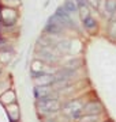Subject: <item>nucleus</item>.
<instances>
[{"instance_id":"1","label":"nucleus","mask_w":116,"mask_h":122,"mask_svg":"<svg viewBox=\"0 0 116 122\" xmlns=\"http://www.w3.org/2000/svg\"><path fill=\"white\" fill-rule=\"evenodd\" d=\"M37 107L40 111L42 113H56L60 110V103L56 99V94L52 96H48V98H44V99H38L37 100Z\"/></svg>"},{"instance_id":"2","label":"nucleus","mask_w":116,"mask_h":122,"mask_svg":"<svg viewBox=\"0 0 116 122\" xmlns=\"http://www.w3.org/2000/svg\"><path fill=\"white\" fill-rule=\"evenodd\" d=\"M103 111V105L98 100H93V102H87L83 106V114H89V115H98Z\"/></svg>"},{"instance_id":"3","label":"nucleus","mask_w":116,"mask_h":122,"mask_svg":"<svg viewBox=\"0 0 116 122\" xmlns=\"http://www.w3.org/2000/svg\"><path fill=\"white\" fill-rule=\"evenodd\" d=\"M34 95H36L37 99H44V98L55 95V92H53V90H52L51 86H36V88H34Z\"/></svg>"},{"instance_id":"4","label":"nucleus","mask_w":116,"mask_h":122,"mask_svg":"<svg viewBox=\"0 0 116 122\" xmlns=\"http://www.w3.org/2000/svg\"><path fill=\"white\" fill-rule=\"evenodd\" d=\"M38 56L42 58V60L48 61V62H55V61L58 60V57L52 52V49L48 48V46H42L41 49H38Z\"/></svg>"},{"instance_id":"5","label":"nucleus","mask_w":116,"mask_h":122,"mask_svg":"<svg viewBox=\"0 0 116 122\" xmlns=\"http://www.w3.org/2000/svg\"><path fill=\"white\" fill-rule=\"evenodd\" d=\"M56 15L59 16V19L63 22V25L67 27H72V20L71 18H70V14L66 11V8L64 7H60V8L56 10Z\"/></svg>"},{"instance_id":"6","label":"nucleus","mask_w":116,"mask_h":122,"mask_svg":"<svg viewBox=\"0 0 116 122\" xmlns=\"http://www.w3.org/2000/svg\"><path fill=\"white\" fill-rule=\"evenodd\" d=\"M74 76V69H70V68H63V69L58 71L56 75H55V80H70V79Z\"/></svg>"},{"instance_id":"7","label":"nucleus","mask_w":116,"mask_h":122,"mask_svg":"<svg viewBox=\"0 0 116 122\" xmlns=\"http://www.w3.org/2000/svg\"><path fill=\"white\" fill-rule=\"evenodd\" d=\"M45 31H46L48 34H51V35H59V34H62L63 33V27L48 22V25L45 26Z\"/></svg>"},{"instance_id":"8","label":"nucleus","mask_w":116,"mask_h":122,"mask_svg":"<svg viewBox=\"0 0 116 122\" xmlns=\"http://www.w3.org/2000/svg\"><path fill=\"white\" fill-rule=\"evenodd\" d=\"M63 7L66 8V11H67L68 14H76L78 11H79L78 4H76V3H74V1H71V0L64 1V5H63Z\"/></svg>"},{"instance_id":"9","label":"nucleus","mask_w":116,"mask_h":122,"mask_svg":"<svg viewBox=\"0 0 116 122\" xmlns=\"http://www.w3.org/2000/svg\"><path fill=\"white\" fill-rule=\"evenodd\" d=\"M56 49H58L59 52H63V53L68 52V50H70V41H68V39L59 41L58 44H56Z\"/></svg>"},{"instance_id":"10","label":"nucleus","mask_w":116,"mask_h":122,"mask_svg":"<svg viewBox=\"0 0 116 122\" xmlns=\"http://www.w3.org/2000/svg\"><path fill=\"white\" fill-rule=\"evenodd\" d=\"M83 26H85V29L93 31L96 29V26H97V23H96V20H94L93 18L89 16V18H86V19H83Z\"/></svg>"},{"instance_id":"11","label":"nucleus","mask_w":116,"mask_h":122,"mask_svg":"<svg viewBox=\"0 0 116 122\" xmlns=\"http://www.w3.org/2000/svg\"><path fill=\"white\" fill-rule=\"evenodd\" d=\"M82 65V61L79 60V58H72V60H70L66 64V68H70V69H76V68H79V66Z\"/></svg>"},{"instance_id":"12","label":"nucleus","mask_w":116,"mask_h":122,"mask_svg":"<svg viewBox=\"0 0 116 122\" xmlns=\"http://www.w3.org/2000/svg\"><path fill=\"white\" fill-rule=\"evenodd\" d=\"M79 122H98V115H89L85 114L79 118Z\"/></svg>"},{"instance_id":"13","label":"nucleus","mask_w":116,"mask_h":122,"mask_svg":"<svg viewBox=\"0 0 116 122\" xmlns=\"http://www.w3.org/2000/svg\"><path fill=\"white\" fill-rule=\"evenodd\" d=\"M108 34L111 35L112 39H116V20H112V23L108 27Z\"/></svg>"},{"instance_id":"14","label":"nucleus","mask_w":116,"mask_h":122,"mask_svg":"<svg viewBox=\"0 0 116 122\" xmlns=\"http://www.w3.org/2000/svg\"><path fill=\"white\" fill-rule=\"evenodd\" d=\"M79 14H81V18L82 19H86V18H89V8L85 5H79Z\"/></svg>"},{"instance_id":"15","label":"nucleus","mask_w":116,"mask_h":122,"mask_svg":"<svg viewBox=\"0 0 116 122\" xmlns=\"http://www.w3.org/2000/svg\"><path fill=\"white\" fill-rule=\"evenodd\" d=\"M87 1H89L90 4L93 5L94 8H97V7H98V3H100V0H87Z\"/></svg>"},{"instance_id":"16","label":"nucleus","mask_w":116,"mask_h":122,"mask_svg":"<svg viewBox=\"0 0 116 122\" xmlns=\"http://www.w3.org/2000/svg\"><path fill=\"white\" fill-rule=\"evenodd\" d=\"M45 122H56L55 119H49V121H45Z\"/></svg>"},{"instance_id":"17","label":"nucleus","mask_w":116,"mask_h":122,"mask_svg":"<svg viewBox=\"0 0 116 122\" xmlns=\"http://www.w3.org/2000/svg\"><path fill=\"white\" fill-rule=\"evenodd\" d=\"M105 122H112V121H105Z\"/></svg>"}]
</instances>
